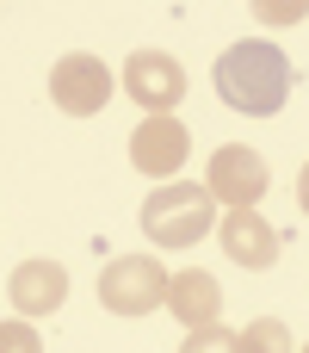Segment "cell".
Here are the masks:
<instances>
[{
    "instance_id": "30bf717a",
    "label": "cell",
    "mask_w": 309,
    "mask_h": 353,
    "mask_svg": "<svg viewBox=\"0 0 309 353\" xmlns=\"http://www.w3.org/2000/svg\"><path fill=\"white\" fill-rule=\"evenodd\" d=\"M167 310H173L180 329H217V316H223V285H217V273H204V267L173 273V279H167Z\"/></svg>"
},
{
    "instance_id": "52a82bcc",
    "label": "cell",
    "mask_w": 309,
    "mask_h": 353,
    "mask_svg": "<svg viewBox=\"0 0 309 353\" xmlns=\"http://www.w3.org/2000/svg\"><path fill=\"white\" fill-rule=\"evenodd\" d=\"M192 155V130L180 118H142L130 130V168L149 174V180H173Z\"/></svg>"
},
{
    "instance_id": "5b68a950",
    "label": "cell",
    "mask_w": 309,
    "mask_h": 353,
    "mask_svg": "<svg viewBox=\"0 0 309 353\" xmlns=\"http://www.w3.org/2000/svg\"><path fill=\"white\" fill-rule=\"evenodd\" d=\"M111 68L93 56V50H68V56H56V68H50V99H56V112H68V118H93V112H105L111 105Z\"/></svg>"
},
{
    "instance_id": "7c38bea8",
    "label": "cell",
    "mask_w": 309,
    "mask_h": 353,
    "mask_svg": "<svg viewBox=\"0 0 309 353\" xmlns=\"http://www.w3.org/2000/svg\"><path fill=\"white\" fill-rule=\"evenodd\" d=\"M0 353H43V335L25 316H12V323H0Z\"/></svg>"
},
{
    "instance_id": "ba28073f",
    "label": "cell",
    "mask_w": 309,
    "mask_h": 353,
    "mask_svg": "<svg viewBox=\"0 0 309 353\" xmlns=\"http://www.w3.org/2000/svg\"><path fill=\"white\" fill-rule=\"evenodd\" d=\"M6 298H12V310L31 323V316H56L62 304H68V273H62V261H19L12 273H6Z\"/></svg>"
},
{
    "instance_id": "9c48e42d",
    "label": "cell",
    "mask_w": 309,
    "mask_h": 353,
    "mask_svg": "<svg viewBox=\"0 0 309 353\" xmlns=\"http://www.w3.org/2000/svg\"><path fill=\"white\" fill-rule=\"evenodd\" d=\"M217 242H223V254H229L235 267H248V273H266V267L279 261V230H273L260 211H223Z\"/></svg>"
},
{
    "instance_id": "3957f363",
    "label": "cell",
    "mask_w": 309,
    "mask_h": 353,
    "mask_svg": "<svg viewBox=\"0 0 309 353\" xmlns=\"http://www.w3.org/2000/svg\"><path fill=\"white\" fill-rule=\"evenodd\" d=\"M167 267L155 261V254H118V261H105V273H99V304L111 310V316H149V310H161L167 304Z\"/></svg>"
},
{
    "instance_id": "5bb4252c",
    "label": "cell",
    "mask_w": 309,
    "mask_h": 353,
    "mask_svg": "<svg viewBox=\"0 0 309 353\" xmlns=\"http://www.w3.org/2000/svg\"><path fill=\"white\" fill-rule=\"evenodd\" d=\"M309 6H260V25H291V19H303Z\"/></svg>"
},
{
    "instance_id": "277c9868",
    "label": "cell",
    "mask_w": 309,
    "mask_h": 353,
    "mask_svg": "<svg viewBox=\"0 0 309 353\" xmlns=\"http://www.w3.org/2000/svg\"><path fill=\"white\" fill-rule=\"evenodd\" d=\"M266 186H273L266 155L248 149V143H223V149L211 155V168H204V192H211L223 211H254V205L266 199Z\"/></svg>"
},
{
    "instance_id": "9a60e30c",
    "label": "cell",
    "mask_w": 309,
    "mask_h": 353,
    "mask_svg": "<svg viewBox=\"0 0 309 353\" xmlns=\"http://www.w3.org/2000/svg\"><path fill=\"white\" fill-rule=\"evenodd\" d=\"M297 205H303V217H309V161H303V174H297Z\"/></svg>"
},
{
    "instance_id": "6da1fadb",
    "label": "cell",
    "mask_w": 309,
    "mask_h": 353,
    "mask_svg": "<svg viewBox=\"0 0 309 353\" xmlns=\"http://www.w3.org/2000/svg\"><path fill=\"white\" fill-rule=\"evenodd\" d=\"M211 81H217V99H223L229 112H242V118H273V112L291 99L297 68H291V56H285L279 43L242 37V43H229V50L217 56Z\"/></svg>"
},
{
    "instance_id": "7a4b0ae2",
    "label": "cell",
    "mask_w": 309,
    "mask_h": 353,
    "mask_svg": "<svg viewBox=\"0 0 309 353\" xmlns=\"http://www.w3.org/2000/svg\"><path fill=\"white\" fill-rule=\"evenodd\" d=\"M217 230V199L192 180H167L142 199V236L155 248H192Z\"/></svg>"
},
{
    "instance_id": "2e32d148",
    "label": "cell",
    "mask_w": 309,
    "mask_h": 353,
    "mask_svg": "<svg viewBox=\"0 0 309 353\" xmlns=\"http://www.w3.org/2000/svg\"><path fill=\"white\" fill-rule=\"evenodd\" d=\"M303 353H309V347H303Z\"/></svg>"
},
{
    "instance_id": "8fae6325",
    "label": "cell",
    "mask_w": 309,
    "mask_h": 353,
    "mask_svg": "<svg viewBox=\"0 0 309 353\" xmlns=\"http://www.w3.org/2000/svg\"><path fill=\"white\" fill-rule=\"evenodd\" d=\"M235 341H242V353H297L291 329H285L279 316H254V323H248V329H242Z\"/></svg>"
},
{
    "instance_id": "8992f818",
    "label": "cell",
    "mask_w": 309,
    "mask_h": 353,
    "mask_svg": "<svg viewBox=\"0 0 309 353\" xmlns=\"http://www.w3.org/2000/svg\"><path fill=\"white\" fill-rule=\"evenodd\" d=\"M124 93H130L149 118H173V105L186 99V68H180V56H167V50H130V62H124Z\"/></svg>"
},
{
    "instance_id": "4fadbf2b",
    "label": "cell",
    "mask_w": 309,
    "mask_h": 353,
    "mask_svg": "<svg viewBox=\"0 0 309 353\" xmlns=\"http://www.w3.org/2000/svg\"><path fill=\"white\" fill-rule=\"evenodd\" d=\"M180 353H242V341H235L229 329H192Z\"/></svg>"
}]
</instances>
